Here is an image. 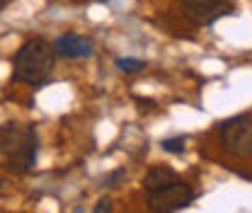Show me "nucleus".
<instances>
[{"label": "nucleus", "mask_w": 252, "mask_h": 213, "mask_svg": "<svg viewBox=\"0 0 252 213\" xmlns=\"http://www.w3.org/2000/svg\"><path fill=\"white\" fill-rule=\"evenodd\" d=\"M54 51L65 56V59H85V56L93 54V39L70 31V34H63V36L56 39Z\"/></svg>", "instance_id": "6"}, {"label": "nucleus", "mask_w": 252, "mask_h": 213, "mask_svg": "<svg viewBox=\"0 0 252 213\" xmlns=\"http://www.w3.org/2000/svg\"><path fill=\"white\" fill-rule=\"evenodd\" d=\"M175 180H177L175 170H170V167H151V170L146 172V177H143V189H146L148 194H153V191L167 186V184L175 182Z\"/></svg>", "instance_id": "8"}, {"label": "nucleus", "mask_w": 252, "mask_h": 213, "mask_svg": "<svg viewBox=\"0 0 252 213\" xmlns=\"http://www.w3.org/2000/svg\"><path fill=\"white\" fill-rule=\"evenodd\" d=\"M5 2H7V0H0V10H2V7H5Z\"/></svg>", "instance_id": "13"}, {"label": "nucleus", "mask_w": 252, "mask_h": 213, "mask_svg": "<svg viewBox=\"0 0 252 213\" xmlns=\"http://www.w3.org/2000/svg\"><path fill=\"white\" fill-rule=\"evenodd\" d=\"M112 199L109 196H104V199H99L97 201V206H94V213H112Z\"/></svg>", "instance_id": "11"}, {"label": "nucleus", "mask_w": 252, "mask_h": 213, "mask_svg": "<svg viewBox=\"0 0 252 213\" xmlns=\"http://www.w3.org/2000/svg\"><path fill=\"white\" fill-rule=\"evenodd\" d=\"M122 177H124V170H119V172H114V175H112V177H109V180H107V184H109V186H114V184L119 182V180H122Z\"/></svg>", "instance_id": "12"}, {"label": "nucleus", "mask_w": 252, "mask_h": 213, "mask_svg": "<svg viewBox=\"0 0 252 213\" xmlns=\"http://www.w3.org/2000/svg\"><path fill=\"white\" fill-rule=\"evenodd\" d=\"M117 68L124 73H136V70L146 68V63L138 61V59H117Z\"/></svg>", "instance_id": "10"}, {"label": "nucleus", "mask_w": 252, "mask_h": 213, "mask_svg": "<svg viewBox=\"0 0 252 213\" xmlns=\"http://www.w3.org/2000/svg\"><path fill=\"white\" fill-rule=\"evenodd\" d=\"M97 2H109V0H97Z\"/></svg>", "instance_id": "14"}, {"label": "nucleus", "mask_w": 252, "mask_h": 213, "mask_svg": "<svg viewBox=\"0 0 252 213\" xmlns=\"http://www.w3.org/2000/svg\"><path fill=\"white\" fill-rule=\"evenodd\" d=\"M34 133L32 126H20V123H2L0 126V155H12L20 151L27 138Z\"/></svg>", "instance_id": "7"}, {"label": "nucleus", "mask_w": 252, "mask_h": 213, "mask_svg": "<svg viewBox=\"0 0 252 213\" xmlns=\"http://www.w3.org/2000/svg\"><path fill=\"white\" fill-rule=\"evenodd\" d=\"M220 146L223 151L238 157H248L252 152V126H250V112L238 114L233 119L220 123Z\"/></svg>", "instance_id": "2"}, {"label": "nucleus", "mask_w": 252, "mask_h": 213, "mask_svg": "<svg viewBox=\"0 0 252 213\" xmlns=\"http://www.w3.org/2000/svg\"><path fill=\"white\" fill-rule=\"evenodd\" d=\"M230 12H233V5L228 0H185L182 2V15L199 27L214 25L216 20Z\"/></svg>", "instance_id": "4"}, {"label": "nucleus", "mask_w": 252, "mask_h": 213, "mask_svg": "<svg viewBox=\"0 0 252 213\" xmlns=\"http://www.w3.org/2000/svg\"><path fill=\"white\" fill-rule=\"evenodd\" d=\"M36 152H39V138H36V131H34L20 151L7 155L5 170L12 172V175H25V172H30V170H34V165H36Z\"/></svg>", "instance_id": "5"}, {"label": "nucleus", "mask_w": 252, "mask_h": 213, "mask_svg": "<svg viewBox=\"0 0 252 213\" xmlns=\"http://www.w3.org/2000/svg\"><path fill=\"white\" fill-rule=\"evenodd\" d=\"M191 199H194L191 186L187 182L175 180V182H170L167 186L153 191L151 199H148V206H151L153 213H175V211H182L185 206H189Z\"/></svg>", "instance_id": "3"}, {"label": "nucleus", "mask_w": 252, "mask_h": 213, "mask_svg": "<svg viewBox=\"0 0 252 213\" xmlns=\"http://www.w3.org/2000/svg\"><path fill=\"white\" fill-rule=\"evenodd\" d=\"M56 63V51L49 41L44 39H30L15 56V80L41 85L49 80L51 70Z\"/></svg>", "instance_id": "1"}, {"label": "nucleus", "mask_w": 252, "mask_h": 213, "mask_svg": "<svg viewBox=\"0 0 252 213\" xmlns=\"http://www.w3.org/2000/svg\"><path fill=\"white\" fill-rule=\"evenodd\" d=\"M185 148H187L185 136H177V138H165V141H162V151H165V152H185Z\"/></svg>", "instance_id": "9"}]
</instances>
